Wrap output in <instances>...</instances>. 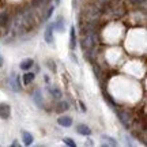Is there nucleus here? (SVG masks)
Masks as SVG:
<instances>
[{"label":"nucleus","instance_id":"obj_14","mask_svg":"<svg viewBox=\"0 0 147 147\" xmlns=\"http://www.w3.org/2000/svg\"><path fill=\"white\" fill-rule=\"evenodd\" d=\"M33 65H34V60H33V59H25V60L21 61L19 68H21L22 71H29V69H32Z\"/></svg>","mask_w":147,"mask_h":147},{"label":"nucleus","instance_id":"obj_21","mask_svg":"<svg viewBox=\"0 0 147 147\" xmlns=\"http://www.w3.org/2000/svg\"><path fill=\"white\" fill-rule=\"evenodd\" d=\"M63 142H64V144H67L69 147H76V142L74 139H71V138H64Z\"/></svg>","mask_w":147,"mask_h":147},{"label":"nucleus","instance_id":"obj_28","mask_svg":"<svg viewBox=\"0 0 147 147\" xmlns=\"http://www.w3.org/2000/svg\"><path fill=\"white\" fill-rule=\"evenodd\" d=\"M87 146H93V142H91V139H87Z\"/></svg>","mask_w":147,"mask_h":147},{"label":"nucleus","instance_id":"obj_12","mask_svg":"<svg viewBox=\"0 0 147 147\" xmlns=\"http://www.w3.org/2000/svg\"><path fill=\"white\" fill-rule=\"evenodd\" d=\"M76 132H78L79 135H83V136H90L91 135V129L86 124H78L76 125Z\"/></svg>","mask_w":147,"mask_h":147},{"label":"nucleus","instance_id":"obj_25","mask_svg":"<svg viewBox=\"0 0 147 147\" xmlns=\"http://www.w3.org/2000/svg\"><path fill=\"white\" fill-rule=\"evenodd\" d=\"M69 57H71V60H72L74 63H78V59H76V56L74 53H69Z\"/></svg>","mask_w":147,"mask_h":147},{"label":"nucleus","instance_id":"obj_16","mask_svg":"<svg viewBox=\"0 0 147 147\" xmlns=\"http://www.w3.org/2000/svg\"><path fill=\"white\" fill-rule=\"evenodd\" d=\"M68 109H69V104L67 101H59L55 110H56L57 113H63V112H67Z\"/></svg>","mask_w":147,"mask_h":147},{"label":"nucleus","instance_id":"obj_24","mask_svg":"<svg viewBox=\"0 0 147 147\" xmlns=\"http://www.w3.org/2000/svg\"><path fill=\"white\" fill-rule=\"evenodd\" d=\"M79 105H80V110H82V112H86V110H87V108H86V105H84V104H83V102H82V101L79 102Z\"/></svg>","mask_w":147,"mask_h":147},{"label":"nucleus","instance_id":"obj_27","mask_svg":"<svg viewBox=\"0 0 147 147\" xmlns=\"http://www.w3.org/2000/svg\"><path fill=\"white\" fill-rule=\"evenodd\" d=\"M11 146H12V147H18V146H19V142H16V140H14V142L11 143Z\"/></svg>","mask_w":147,"mask_h":147},{"label":"nucleus","instance_id":"obj_10","mask_svg":"<svg viewBox=\"0 0 147 147\" xmlns=\"http://www.w3.org/2000/svg\"><path fill=\"white\" fill-rule=\"evenodd\" d=\"M42 15H41V21L42 22H45V21H48V19H49V18H51V16H52V14H53V11H55V5H49V7H47V8H45V7H44V8H42Z\"/></svg>","mask_w":147,"mask_h":147},{"label":"nucleus","instance_id":"obj_13","mask_svg":"<svg viewBox=\"0 0 147 147\" xmlns=\"http://www.w3.org/2000/svg\"><path fill=\"white\" fill-rule=\"evenodd\" d=\"M21 135H22V140H23V144L25 146H32L33 144V140H34V138L30 132L27 131H21Z\"/></svg>","mask_w":147,"mask_h":147},{"label":"nucleus","instance_id":"obj_20","mask_svg":"<svg viewBox=\"0 0 147 147\" xmlns=\"http://www.w3.org/2000/svg\"><path fill=\"white\" fill-rule=\"evenodd\" d=\"M104 100H105L106 104H109V105L112 106L113 109H117V104H116L115 101H113V98H112V97H110V95L106 93L105 90H104Z\"/></svg>","mask_w":147,"mask_h":147},{"label":"nucleus","instance_id":"obj_3","mask_svg":"<svg viewBox=\"0 0 147 147\" xmlns=\"http://www.w3.org/2000/svg\"><path fill=\"white\" fill-rule=\"evenodd\" d=\"M8 84H10V89L14 91V93H19L22 90V86H21V78L19 75L15 72H12L8 78Z\"/></svg>","mask_w":147,"mask_h":147},{"label":"nucleus","instance_id":"obj_17","mask_svg":"<svg viewBox=\"0 0 147 147\" xmlns=\"http://www.w3.org/2000/svg\"><path fill=\"white\" fill-rule=\"evenodd\" d=\"M48 90H49V94L52 95L55 100H61V97H63L61 90L56 89V87H48Z\"/></svg>","mask_w":147,"mask_h":147},{"label":"nucleus","instance_id":"obj_19","mask_svg":"<svg viewBox=\"0 0 147 147\" xmlns=\"http://www.w3.org/2000/svg\"><path fill=\"white\" fill-rule=\"evenodd\" d=\"M48 3H49V0H33V7H34L36 10L41 11Z\"/></svg>","mask_w":147,"mask_h":147},{"label":"nucleus","instance_id":"obj_7","mask_svg":"<svg viewBox=\"0 0 147 147\" xmlns=\"http://www.w3.org/2000/svg\"><path fill=\"white\" fill-rule=\"evenodd\" d=\"M33 101H34V104H36L38 108H44V100H42V93L40 89L34 90V93H33L32 95Z\"/></svg>","mask_w":147,"mask_h":147},{"label":"nucleus","instance_id":"obj_23","mask_svg":"<svg viewBox=\"0 0 147 147\" xmlns=\"http://www.w3.org/2000/svg\"><path fill=\"white\" fill-rule=\"evenodd\" d=\"M128 1L134 5H144L146 4V0H128Z\"/></svg>","mask_w":147,"mask_h":147},{"label":"nucleus","instance_id":"obj_30","mask_svg":"<svg viewBox=\"0 0 147 147\" xmlns=\"http://www.w3.org/2000/svg\"><path fill=\"white\" fill-rule=\"evenodd\" d=\"M0 29H1V27H0Z\"/></svg>","mask_w":147,"mask_h":147},{"label":"nucleus","instance_id":"obj_1","mask_svg":"<svg viewBox=\"0 0 147 147\" xmlns=\"http://www.w3.org/2000/svg\"><path fill=\"white\" fill-rule=\"evenodd\" d=\"M100 42V34L98 30H93V32H86L82 33L80 37V47L82 51H90V49H95V47Z\"/></svg>","mask_w":147,"mask_h":147},{"label":"nucleus","instance_id":"obj_11","mask_svg":"<svg viewBox=\"0 0 147 147\" xmlns=\"http://www.w3.org/2000/svg\"><path fill=\"white\" fill-rule=\"evenodd\" d=\"M57 124L60 127H64V128H68V127L72 125V119L69 116H60L57 119Z\"/></svg>","mask_w":147,"mask_h":147},{"label":"nucleus","instance_id":"obj_9","mask_svg":"<svg viewBox=\"0 0 147 147\" xmlns=\"http://www.w3.org/2000/svg\"><path fill=\"white\" fill-rule=\"evenodd\" d=\"M76 30H75V26H71L69 27V49L71 51H75L76 48Z\"/></svg>","mask_w":147,"mask_h":147},{"label":"nucleus","instance_id":"obj_22","mask_svg":"<svg viewBox=\"0 0 147 147\" xmlns=\"http://www.w3.org/2000/svg\"><path fill=\"white\" fill-rule=\"evenodd\" d=\"M48 68L51 69L52 72H56V69H57V67H56V63H55L53 60H48Z\"/></svg>","mask_w":147,"mask_h":147},{"label":"nucleus","instance_id":"obj_15","mask_svg":"<svg viewBox=\"0 0 147 147\" xmlns=\"http://www.w3.org/2000/svg\"><path fill=\"white\" fill-rule=\"evenodd\" d=\"M34 79H36V74L34 72H29V71H26V74L22 76V80H23V84H32L33 82H34Z\"/></svg>","mask_w":147,"mask_h":147},{"label":"nucleus","instance_id":"obj_5","mask_svg":"<svg viewBox=\"0 0 147 147\" xmlns=\"http://www.w3.org/2000/svg\"><path fill=\"white\" fill-rule=\"evenodd\" d=\"M44 40L47 44L49 45H52L53 42H55V37H53V27H52V23H49L45 29V32H44Z\"/></svg>","mask_w":147,"mask_h":147},{"label":"nucleus","instance_id":"obj_8","mask_svg":"<svg viewBox=\"0 0 147 147\" xmlns=\"http://www.w3.org/2000/svg\"><path fill=\"white\" fill-rule=\"evenodd\" d=\"M11 116V106L7 104H0V119L7 120Z\"/></svg>","mask_w":147,"mask_h":147},{"label":"nucleus","instance_id":"obj_6","mask_svg":"<svg viewBox=\"0 0 147 147\" xmlns=\"http://www.w3.org/2000/svg\"><path fill=\"white\" fill-rule=\"evenodd\" d=\"M10 19H11V14L8 12L7 10H1L0 11V27H7L8 23H10Z\"/></svg>","mask_w":147,"mask_h":147},{"label":"nucleus","instance_id":"obj_26","mask_svg":"<svg viewBox=\"0 0 147 147\" xmlns=\"http://www.w3.org/2000/svg\"><path fill=\"white\" fill-rule=\"evenodd\" d=\"M3 64H4V59H3L1 53H0V67H3Z\"/></svg>","mask_w":147,"mask_h":147},{"label":"nucleus","instance_id":"obj_4","mask_svg":"<svg viewBox=\"0 0 147 147\" xmlns=\"http://www.w3.org/2000/svg\"><path fill=\"white\" fill-rule=\"evenodd\" d=\"M53 30H56L57 33H63L64 32V27H65V18L61 15H59L56 18V21L52 23Z\"/></svg>","mask_w":147,"mask_h":147},{"label":"nucleus","instance_id":"obj_29","mask_svg":"<svg viewBox=\"0 0 147 147\" xmlns=\"http://www.w3.org/2000/svg\"><path fill=\"white\" fill-rule=\"evenodd\" d=\"M112 1H113V3H115V4H119V3H121V1H123V0H112Z\"/></svg>","mask_w":147,"mask_h":147},{"label":"nucleus","instance_id":"obj_2","mask_svg":"<svg viewBox=\"0 0 147 147\" xmlns=\"http://www.w3.org/2000/svg\"><path fill=\"white\" fill-rule=\"evenodd\" d=\"M116 110H117V117H119V120H120L121 124L125 127V128L132 127V121H134V119H132L131 113L127 112V110H123V109H116Z\"/></svg>","mask_w":147,"mask_h":147},{"label":"nucleus","instance_id":"obj_18","mask_svg":"<svg viewBox=\"0 0 147 147\" xmlns=\"http://www.w3.org/2000/svg\"><path fill=\"white\" fill-rule=\"evenodd\" d=\"M102 139L104 140H106V143H104L102 146H113V147H116L117 144H119V142L116 140L115 138H112V136H108V135H102Z\"/></svg>","mask_w":147,"mask_h":147}]
</instances>
